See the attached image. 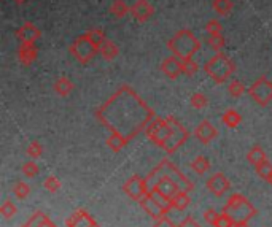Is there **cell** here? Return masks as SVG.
<instances>
[{"mask_svg":"<svg viewBox=\"0 0 272 227\" xmlns=\"http://www.w3.org/2000/svg\"><path fill=\"white\" fill-rule=\"evenodd\" d=\"M98 119L110 131L107 145L115 153L123 150L140 131L147 129L154 111L129 86H121L95 111Z\"/></svg>","mask_w":272,"mask_h":227,"instance_id":"1","label":"cell"},{"mask_svg":"<svg viewBox=\"0 0 272 227\" xmlns=\"http://www.w3.org/2000/svg\"><path fill=\"white\" fill-rule=\"evenodd\" d=\"M145 134L156 147L163 148L167 154H172L182 148L189 137V132L183 127V124L173 116L151 119L145 129Z\"/></svg>","mask_w":272,"mask_h":227,"instance_id":"2","label":"cell"},{"mask_svg":"<svg viewBox=\"0 0 272 227\" xmlns=\"http://www.w3.org/2000/svg\"><path fill=\"white\" fill-rule=\"evenodd\" d=\"M167 48L173 56L185 60L193 59L195 54H198L201 50V42L195 35V32H191L189 29H180L179 32H175L172 38H169Z\"/></svg>","mask_w":272,"mask_h":227,"instance_id":"3","label":"cell"},{"mask_svg":"<svg viewBox=\"0 0 272 227\" xmlns=\"http://www.w3.org/2000/svg\"><path fill=\"white\" fill-rule=\"evenodd\" d=\"M204 72L209 75L217 85H223L236 72V64L232 59H229L225 53H215L209 60L204 64Z\"/></svg>","mask_w":272,"mask_h":227,"instance_id":"4","label":"cell"},{"mask_svg":"<svg viewBox=\"0 0 272 227\" xmlns=\"http://www.w3.org/2000/svg\"><path fill=\"white\" fill-rule=\"evenodd\" d=\"M223 213H226L234 222V225H237V224H247L251 219V216L257 215V210H255V207L242 194H232L225 208H223Z\"/></svg>","mask_w":272,"mask_h":227,"instance_id":"5","label":"cell"},{"mask_svg":"<svg viewBox=\"0 0 272 227\" xmlns=\"http://www.w3.org/2000/svg\"><path fill=\"white\" fill-rule=\"evenodd\" d=\"M69 51L80 64H89L95 57V54L99 53V48L83 34V35H78L70 43Z\"/></svg>","mask_w":272,"mask_h":227,"instance_id":"6","label":"cell"},{"mask_svg":"<svg viewBox=\"0 0 272 227\" xmlns=\"http://www.w3.org/2000/svg\"><path fill=\"white\" fill-rule=\"evenodd\" d=\"M248 94L258 105L266 107L272 100V83L266 76H261L250 86Z\"/></svg>","mask_w":272,"mask_h":227,"instance_id":"7","label":"cell"},{"mask_svg":"<svg viewBox=\"0 0 272 227\" xmlns=\"http://www.w3.org/2000/svg\"><path fill=\"white\" fill-rule=\"evenodd\" d=\"M156 169H158V170H161V172H164V173H167V175L172 178V180L180 186L182 191L189 192V191H193V189H195V184L191 183V181L188 180V178L179 170V167L175 166L173 162H170L169 159H163V160L156 166Z\"/></svg>","mask_w":272,"mask_h":227,"instance_id":"8","label":"cell"},{"mask_svg":"<svg viewBox=\"0 0 272 227\" xmlns=\"http://www.w3.org/2000/svg\"><path fill=\"white\" fill-rule=\"evenodd\" d=\"M148 191L150 189L147 186V180H143V178L137 175L131 176L129 180L124 183V192L135 202H140L148 194Z\"/></svg>","mask_w":272,"mask_h":227,"instance_id":"9","label":"cell"},{"mask_svg":"<svg viewBox=\"0 0 272 227\" xmlns=\"http://www.w3.org/2000/svg\"><path fill=\"white\" fill-rule=\"evenodd\" d=\"M207 189H209L215 197H221V196H225V194L231 189V181L226 178L225 173H221V172H217L213 173L209 180H207L205 183Z\"/></svg>","mask_w":272,"mask_h":227,"instance_id":"10","label":"cell"},{"mask_svg":"<svg viewBox=\"0 0 272 227\" xmlns=\"http://www.w3.org/2000/svg\"><path fill=\"white\" fill-rule=\"evenodd\" d=\"M40 37H42L40 29L34 23H30V21H26L23 26L18 27V30H16V38H18L21 43L35 45Z\"/></svg>","mask_w":272,"mask_h":227,"instance_id":"11","label":"cell"},{"mask_svg":"<svg viewBox=\"0 0 272 227\" xmlns=\"http://www.w3.org/2000/svg\"><path fill=\"white\" fill-rule=\"evenodd\" d=\"M195 137H196L201 143L209 145L212 140H215V138L218 137V131H217V127H215L210 121L204 119V121H201V122L198 124V127L195 129Z\"/></svg>","mask_w":272,"mask_h":227,"instance_id":"12","label":"cell"},{"mask_svg":"<svg viewBox=\"0 0 272 227\" xmlns=\"http://www.w3.org/2000/svg\"><path fill=\"white\" fill-rule=\"evenodd\" d=\"M161 72L169 78V79H175L179 78L183 73V60L177 56H170L167 59L163 60L161 64Z\"/></svg>","mask_w":272,"mask_h":227,"instance_id":"13","label":"cell"},{"mask_svg":"<svg viewBox=\"0 0 272 227\" xmlns=\"http://www.w3.org/2000/svg\"><path fill=\"white\" fill-rule=\"evenodd\" d=\"M154 13V7L148 2V0H137V2L131 7V16L139 21V23H145L148 21Z\"/></svg>","mask_w":272,"mask_h":227,"instance_id":"14","label":"cell"},{"mask_svg":"<svg viewBox=\"0 0 272 227\" xmlns=\"http://www.w3.org/2000/svg\"><path fill=\"white\" fill-rule=\"evenodd\" d=\"M38 56V50L35 45H29V43H21L18 48V59L23 66H30Z\"/></svg>","mask_w":272,"mask_h":227,"instance_id":"15","label":"cell"},{"mask_svg":"<svg viewBox=\"0 0 272 227\" xmlns=\"http://www.w3.org/2000/svg\"><path fill=\"white\" fill-rule=\"evenodd\" d=\"M67 225L69 227H98V224L92 221V218L85 212V210H80V212L73 213L67 219Z\"/></svg>","mask_w":272,"mask_h":227,"instance_id":"16","label":"cell"},{"mask_svg":"<svg viewBox=\"0 0 272 227\" xmlns=\"http://www.w3.org/2000/svg\"><path fill=\"white\" fill-rule=\"evenodd\" d=\"M139 203H140V207L143 208V212H145L148 216H151L153 219H158V218H161V216L166 215L164 210L159 207V205H156V203L153 202V199L148 196V194H147V196L143 197Z\"/></svg>","mask_w":272,"mask_h":227,"instance_id":"17","label":"cell"},{"mask_svg":"<svg viewBox=\"0 0 272 227\" xmlns=\"http://www.w3.org/2000/svg\"><path fill=\"white\" fill-rule=\"evenodd\" d=\"M99 54L105 59V60H113L115 57H118L120 54V48L115 42H111V40H105L102 43V46L99 48Z\"/></svg>","mask_w":272,"mask_h":227,"instance_id":"18","label":"cell"},{"mask_svg":"<svg viewBox=\"0 0 272 227\" xmlns=\"http://www.w3.org/2000/svg\"><path fill=\"white\" fill-rule=\"evenodd\" d=\"M54 91L56 94H59L61 97H67L72 91H73V83H72V79L69 76H59L56 81H54Z\"/></svg>","mask_w":272,"mask_h":227,"instance_id":"19","label":"cell"},{"mask_svg":"<svg viewBox=\"0 0 272 227\" xmlns=\"http://www.w3.org/2000/svg\"><path fill=\"white\" fill-rule=\"evenodd\" d=\"M170 203H172V208L173 210H179V212H183V210L188 208V205L191 203V199L188 196V192L185 191H179L175 196L170 199Z\"/></svg>","mask_w":272,"mask_h":227,"instance_id":"20","label":"cell"},{"mask_svg":"<svg viewBox=\"0 0 272 227\" xmlns=\"http://www.w3.org/2000/svg\"><path fill=\"white\" fill-rule=\"evenodd\" d=\"M210 167H212V164H210L209 157H205V156H202V154L191 160V169H193L198 175L207 173V172L210 170Z\"/></svg>","mask_w":272,"mask_h":227,"instance_id":"21","label":"cell"},{"mask_svg":"<svg viewBox=\"0 0 272 227\" xmlns=\"http://www.w3.org/2000/svg\"><path fill=\"white\" fill-rule=\"evenodd\" d=\"M110 13L113 14L116 19H123L127 13H131V7H127L124 0H111Z\"/></svg>","mask_w":272,"mask_h":227,"instance_id":"22","label":"cell"},{"mask_svg":"<svg viewBox=\"0 0 272 227\" xmlns=\"http://www.w3.org/2000/svg\"><path fill=\"white\" fill-rule=\"evenodd\" d=\"M266 159H267V156H266L264 150L260 147V145H255V147L247 153V160L255 167H257L258 164H261V162L266 160Z\"/></svg>","mask_w":272,"mask_h":227,"instance_id":"23","label":"cell"},{"mask_svg":"<svg viewBox=\"0 0 272 227\" xmlns=\"http://www.w3.org/2000/svg\"><path fill=\"white\" fill-rule=\"evenodd\" d=\"M221 121H223V124H225L226 127L234 129V127H237L239 124L242 122V116L239 115L237 110L231 108V110H226V111H225V115H223Z\"/></svg>","mask_w":272,"mask_h":227,"instance_id":"24","label":"cell"},{"mask_svg":"<svg viewBox=\"0 0 272 227\" xmlns=\"http://www.w3.org/2000/svg\"><path fill=\"white\" fill-rule=\"evenodd\" d=\"M212 7L215 13H218L220 16H228L234 8V2L232 0H213Z\"/></svg>","mask_w":272,"mask_h":227,"instance_id":"25","label":"cell"},{"mask_svg":"<svg viewBox=\"0 0 272 227\" xmlns=\"http://www.w3.org/2000/svg\"><path fill=\"white\" fill-rule=\"evenodd\" d=\"M207 45L210 46V50L215 51V53H221L223 48L226 46V38L223 37V34H218V35H209L207 37Z\"/></svg>","mask_w":272,"mask_h":227,"instance_id":"26","label":"cell"},{"mask_svg":"<svg viewBox=\"0 0 272 227\" xmlns=\"http://www.w3.org/2000/svg\"><path fill=\"white\" fill-rule=\"evenodd\" d=\"M85 35H86L95 46H98V48H101L102 43L107 40V38H105V34H104V30H101V29H89V30L85 32Z\"/></svg>","mask_w":272,"mask_h":227,"instance_id":"27","label":"cell"},{"mask_svg":"<svg viewBox=\"0 0 272 227\" xmlns=\"http://www.w3.org/2000/svg\"><path fill=\"white\" fill-rule=\"evenodd\" d=\"M189 104H191V107L196 108V110H202V108H205L207 105H209V99H207V95H205V94H202V92H196V94L191 95Z\"/></svg>","mask_w":272,"mask_h":227,"instance_id":"28","label":"cell"},{"mask_svg":"<svg viewBox=\"0 0 272 227\" xmlns=\"http://www.w3.org/2000/svg\"><path fill=\"white\" fill-rule=\"evenodd\" d=\"M13 194L18 199H26L29 194H30V186L26 183V181H18V183H14L13 186Z\"/></svg>","mask_w":272,"mask_h":227,"instance_id":"29","label":"cell"},{"mask_svg":"<svg viewBox=\"0 0 272 227\" xmlns=\"http://www.w3.org/2000/svg\"><path fill=\"white\" fill-rule=\"evenodd\" d=\"M228 92H229L231 97H236V99H237V97H241L245 92V86H244L242 81L232 79L231 83H229V86H228Z\"/></svg>","mask_w":272,"mask_h":227,"instance_id":"30","label":"cell"},{"mask_svg":"<svg viewBox=\"0 0 272 227\" xmlns=\"http://www.w3.org/2000/svg\"><path fill=\"white\" fill-rule=\"evenodd\" d=\"M255 170H257V173L263 178V180L267 181L270 178V175H272V164L266 159V160L261 162V164H258L257 167H255Z\"/></svg>","mask_w":272,"mask_h":227,"instance_id":"31","label":"cell"},{"mask_svg":"<svg viewBox=\"0 0 272 227\" xmlns=\"http://www.w3.org/2000/svg\"><path fill=\"white\" fill-rule=\"evenodd\" d=\"M199 72V64L195 59H185L183 60V75L195 76Z\"/></svg>","mask_w":272,"mask_h":227,"instance_id":"32","label":"cell"},{"mask_svg":"<svg viewBox=\"0 0 272 227\" xmlns=\"http://www.w3.org/2000/svg\"><path fill=\"white\" fill-rule=\"evenodd\" d=\"M26 153H27V156L29 157H32V159H38L40 156H42V153H43V147H42V143L40 141H30V145L27 147V150H26Z\"/></svg>","mask_w":272,"mask_h":227,"instance_id":"33","label":"cell"},{"mask_svg":"<svg viewBox=\"0 0 272 227\" xmlns=\"http://www.w3.org/2000/svg\"><path fill=\"white\" fill-rule=\"evenodd\" d=\"M46 221H48V216H46L43 212H37L24 225H26V227H42Z\"/></svg>","mask_w":272,"mask_h":227,"instance_id":"34","label":"cell"},{"mask_svg":"<svg viewBox=\"0 0 272 227\" xmlns=\"http://www.w3.org/2000/svg\"><path fill=\"white\" fill-rule=\"evenodd\" d=\"M16 213H18V210H16V207H14L10 200L4 202L2 207H0V215H2L4 218H7V219L13 218Z\"/></svg>","mask_w":272,"mask_h":227,"instance_id":"35","label":"cell"},{"mask_svg":"<svg viewBox=\"0 0 272 227\" xmlns=\"http://www.w3.org/2000/svg\"><path fill=\"white\" fill-rule=\"evenodd\" d=\"M205 32L209 35H218V34H221V32H223V26H221L220 21L210 19V21H207V24H205Z\"/></svg>","mask_w":272,"mask_h":227,"instance_id":"36","label":"cell"},{"mask_svg":"<svg viewBox=\"0 0 272 227\" xmlns=\"http://www.w3.org/2000/svg\"><path fill=\"white\" fill-rule=\"evenodd\" d=\"M38 172H40V169L34 160L26 162V164L23 166V173L26 175V178H34L38 175Z\"/></svg>","mask_w":272,"mask_h":227,"instance_id":"37","label":"cell"},{"mask_svg":"<svg viewBox=\"0 0 272 227\" xmlns=\"http://www.w3.org/2000/svg\"><path fill=\"white\" fill-rule=\"evenodd\" d=\"M43 188L46 191H50V192H57L61 189V181L57 180L56 176H48L46 180L43 181Z\"/></svg>","mask_w":272,"mask_h":227,"instance_id":"38","label":"cell"},{"mask_svg":"<svg viewBox=\"0 0 272 227\" xmlns=\"http://www.w3.org/2000/svg\"><path fill=\"white\" fill-rule=\"evenodd\" d=\"M213 227H234V222L231 221V218L226 213H221L218 216V219L215 221Z\"/></svg>","mask_w":272,"mask_h":227,"instance_id":"39","label":"cell"},{"mask_svg":"<svg viewBox=\"0 0 272 227\" xmlns=\"http://www.w3.org/2000/svg\"><path fill=\"white\" fill-rule=\"evenodd\" d=\"M218 213H217V210H213V208H209V210H205L204 212V219L209 222L210 225H213L215 224V221L218 219Z\"/></svg>","mask_w":272,"mask_h":227,"instance_id":"40","label":"cell"},{"mask_svg":"<svg viewBox=\"0 0 272 227\" xmlns=\"http://www.w3.org/2000/svg\"><path fill=\"white\" fill-rule=\"evenodd\" d=\"M153 227H173V224H172V221L164 215V216H161V218L154 219Z\"/></svg>","mask_w":272,"mask_h":227,"instance_id":"41","label":"cell"},{"mask_svg":"<svg viewBox=\"0 0 272 227\" xmlns=\"http://www.w3.org/2000/svg\"><path fill=\"white\" fill-rule=\"evenodd\" d=\"M179 227H201V225H199V224H198L193 218H186V219H185V221H183Z\"/></svg>","mask_w":272,"mask_h":227,"instance_id":"42","label":"cell"},{"mask_svg":"<svg viewBox=\"0 0 272 227\" xmlns=\"http://www.w3.org/2000/svg\"><path fill=\"white\" fill-rule=\"evenodd\" d=\"M42 227H57V225H56L54 222H51L50 219H48V221H46V222H45V224H43Z\"/></svg>","mask_w":272,"mask_h":227,"instance_id":"43","label":"cell"},{"mask_svg":"<svg viewBox=\"0 0 272 227\" xmlns=\"http://www.w3.org/2000/svg\"><path fill=\"white\" fill-rule=\"evenodd\" d=\"M14 4H18V5H23V4H27L29 0H13Z\"/></svg>","mask_w":272,"mask_h":227,"instance_id":"44","label":"cell"},{"mask_svg":"<svg viewBox=\"0 0 272 227\" xmlns=\"http://www.w3.org/2000/svg\"><path fill=\"white\" fill-rule=\"evenodd\" d=\"M234 227H248L247 224H237V225H234Z\"/></svg>","mask_w":272,"mask_h":227,"instance_id":"45","label":"cell"},{"mask_svg":"<svg viewBox=\"0 0 272 227\" xmlns=\"http://www.w3.org/2000/svg\"><path fill=\"white\" fill-rule=\"evenodd\" d=\"M267 183H269V184L272 186V175H270V178H269V180H267Z\"/></svg>","mask_w":272,"mask_h":227,"instance_id":"46","label":"cell"}]
</instances>
